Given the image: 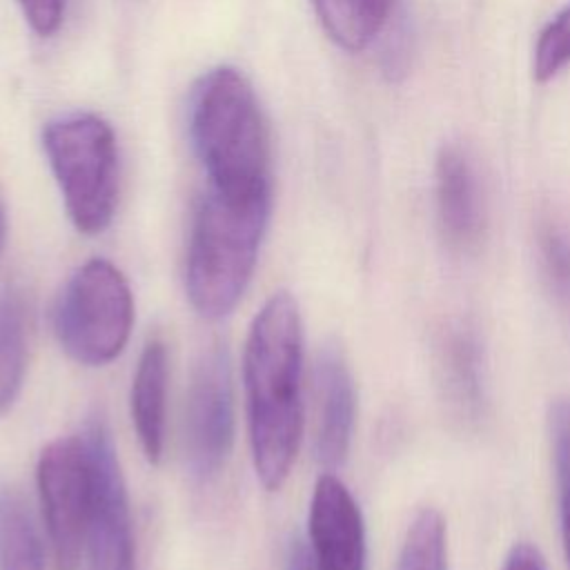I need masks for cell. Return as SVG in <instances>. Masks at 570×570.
<instances>
[{
  "label": "cell",
  "mask_w": 570,
  "mask_h": 570,
  "mask_svg": "<svg viewBox=\"0 0 570 570\" xmlns=\"http://www.w3.org/2000/svg\"><path fill=\"white\" fill-rule=\"evenodd\" d=\"M434 198L445 245L459 254L476 249L485 234L483 189L472 158L454 142L443 145L436 154Z\"/></svg>",
  "instance_id": "10"
},
{
  "label": "cell",
  "mask_w": 570,
  "mask_h": 570,
  "mask_svg": "<svg viewBox=\"0 0 570 570\" xmlns=\"http://www.w3.org/2000/svg\"><path fill=\"white\" fill-rule=\"evenodd\" d=\"M550 450L557 479L559 530L563 557L570 566V396H557L548 410Z\"/></svg>",
  "instance_id": "19"
},
{
  "label": "cell",
  "mask_w": 570,
  "mask_h": 570,
  "mask_svg": "<svg viewBox=\"0 0 570 570\" xmlns=\"http://www.w3.org/2000/svg\"><path fill=\"white\" fill-rule=\"evenodd\" d=\"M394 0H312L316 18L341 49H365L385 27Z\"/></svg>",
  "instance_id": "14"
},
{
  "label": "cell",
  "mask_w": 570,
  "mask_h": 570,
  "mask_svg": "<svg viewBox=\"0 0 570 570\" xmlns=\"http://www.w3.org/2000/svg\"><path fill=\"white\" fill-rule=\"evenodd\" d=\"M436 381L450 414L463 425L485 416V356L476 327L465 318L448 321L436 336Z\"/></svg>",
  "instance_id": "11"
},
{
  "label": "cell",
  "mask_w": 570,
  "mask_h": 570,
  "mask_svg": "<svg viewBox=\"0 0 570 570\" xmlns=\"http://www.w3.org/2000/svg\"><path fill=\"white\" fill-rule=\"evenodd\" d=\"M396 570H448V534L443 514L425 505L407 525Z\"/></svg>",
  "instance_id": "18"
},
{
  "label": "cell",
  "mask_w": 570,
  "mask_h": 570,
  "mask_svg": "<svg viewBox=\"0 0 570 570\" xmlns=\"http://www.w3.org/2000/svg\"><path fill=\"white\" fill-rule=\"evenodd\" d=\"M537 254L550 294L570 314V223L566 218L557 214L539 218Z\"/></svg>",
  "instance_id": "17"
},
{
  "label": "cell",
  "mask_w": 570,
  "mask_h": 570,
  "mask_svg": "<svg viewBox=\"0 0 570 570\" xmlns=\"http://www.w3.org/2000/svg\"><path fill=\"white\" fill-rule=\"evenodd\" d=\"M234 443V392L229 354L216 345L191 372L185 410V445L189 470L198 481L220 472Z\"/></svg>",
  "instance_id": "8"
},
{
  "label": "cell",
  "mask_w": 570,
  "mask_h": 570,
  "mask_svg": "<svg viewBox=\"0 0 570 570\" xmlns=\"http://www.w3.org/2000/svg\"><path fill=\"white\" fill-rule=\"evenodd\" d=\"M134 323V298L122 272L91 258L65 283L53 330L62 350L82 365H105L127 345Z\"/></svg>",
  "instance_id": "5"
},
{
  "label": "cell",
  "mask_w": 570,
  "mask_h": 570,
  "mask_svg": "<svg viewBox=\"0 0 570 570\" xmlns=\"http://www.w3.org/2000/svg\"><path fill=\"white\" fill-rule=\"evenodd\" d=\"M272 194L234 198L205 187L194 214L185 285L205 318H220L240 301L267 229Z\"/></svg>",
  "instance_id": "3"
},
{
  "label": "cell",
  "mask_w": 570,
  "mask_h": 570,
  "mask_svg": "<svg viewBox=\"0 0 570 570\" xmlns=\"http://www.w3.org/2000/svg\"><path fill=\"white\" fill-rule=\"evenodd\" d=\"M287 570H318L312 550L305 541L296 539L289 548V557H287Z\"/></svg>",
  "instance_id": "23"
},
{
  "label": "cell",
  "mask_w": 570,
  "mask_h": 570,
  "mask_svg": "<svg viewBox=\"0 0 570 570\" xmlns=\"http://www.w3.org/2000/svg\"><path fill=\"white\" fill-rule=\"evenodd\" d=\"M570 62V4L561 9L539 33L532 58V73L539 82L550 80Z\"/></svg>",
  "instance_id": "20"
},
{
  "label": "cell",
  "mask_w": 570,
  "mask_h": 570,
  "mask_svg": "<svg viewBox=\"0 0 570 570\" xmlns=\"http://www.w3.org/2000/svg\"><path fill=\"white\" fill-rule=\"evenodd\" d=\"M167 350L163 341H149L140 354L131 385V419L145 456L158 463L165 448Z\"/></svg>",
  "instance_id": "13"
},
{
  "label": "cell",
  "mask_w": 570,
  "mask_h": 570,
  "mask_svg": "<svg viewBox=\"0 0 570 570\" xmlns=\"http://www.w3.org/2000/svg\"><path fill=\"white\" fill-rule=\"evenodd\" d=\"M42 149L78 232L100 234L118 198V142L111 125L91 111L49 120Z\"/></svg>",
  "instance_id": "4"
},
{
  "label": "cell",
  "mask_w": 570,
  "mask_h": 570,
  "mask_svg": "<svg viewBox=\"0 0 570 570\" xmlns=\"http://www.w3.org/2000/svg\"><path fill=\"white\" fill-rule=\"evenodd\" d=\"M309 550L318 570H365V525L341 479L323 474L309 501Z\"/></svg>",
  "instance_id": "9"
},
{
  "label": "cell",
  "mask_w": 570,
  "mask_h": 570,
  "mask_svg": "<svg viewBox=\"0 0 570 570\" xmlns=\"http://www.w3.org/2000/svg\"><path fill=\"white\" fill-rule=\"evenodd\" d=\"M187 122L209 189L234 198L272 194L267 120L238 69L220 65L196 80Z\"/></svg>",
  "instance_id": "2"
},
{
  "label": "cell",
  "mask_w": 570,
  "mask_h": 570,
  "mask_svg": "<svg viewBox=\"0 0 570 570\" xmlns=\"http://www.w3.org/2000/svg\"><path fill=\"white\" fill-rule=\"evenodd\" d=\"M38 36H53L65 16V0H16Z\"/></svg>",
  "instance_id": "21"
},
{
  "label": "cell",
  "mask_w": 570,
  "mask_h": 570,
  "mask_svg": "<svg viewBox=\"0 0 570 570\" xmlns=\"http://www.w3.org/2000/svg\"><path fill=\"white\" fill-rule=\"evenodd\" d=\"M4 236H7V212H4V200L0 196V254L4 247Z\"/></svg>",
  "instance_id": "24"
},
{
  "label": "cell",
  "mask_w": 570,
  "mask_h": 570,
  "mask_svg": "<svg viewBox=\"0 0 570 570\" xmlns=\"http://www.w3.org/2000/svg\"><path fill=\"white\" fill-rule=\"evenodd\" d=\"M501 570H546V561L532 543L521 541L510 548Z\"/></svg>",
  "instance_id": "22"
},
{
  "label": "cell",
  "mask_w": 570,
  "mask_h": 570,
  "mask_svg": "<svg viewBox=\"0 0 570 570\" xmlns=\"http://www.w3.org/2000/svg\"><path fill=\"white\" fill-rule=\"evenodd\" d=\"M316 456L325 468H338L352 443L356 394L350 367L336 345H325L316 358Z\"/></svg>",
  "instance_id": "12"
},
{
  "label": "cell",
  "mask_w": 570,
  "mask_h": 570,
  "mask_svg": "<svg viewBox=\"0 0 570 570\" xmlns=\"http://www.w3.org/2000/svg\"><path fill=\"white\" fill-rule=\"evenodd\" d=\"M243 376L254 468L267 490H278L292 470L303 430V325L287 292L272 294L256 314Z\"/></svg>",
  "instance_id": "1"
},
{
  "label": "cell",
  "mask_w": 570,
  "mask_h": 570,
  "mask_svg": "<svg viewBox=\"0 0 570 570\" xmlns=\"http://www.w3.org/2000/svg\"><path fill=\"white\" fill-rule=\"evenodd\" d=\"M0 570H45L31 512L13 488H0Z\"/></svg>",
  "instance_id": "15"
},
{
  "label": "cell",
  "mask_w": 570,
  "mask_h": 570,
  "mask_svg": "<svg viewBox=\"0 0 570 570\" xmlns=\"http://www.w3.org/2000/svg\"><path fill=\"white\" fill-rule=\"evenodd\" d=\"M38 492L58 570H76L82 548L91 492L85 439L60 436L38 459Z\"/></svg>",
  "instance_id": "6"
},
{
  "label": "cell",
  "mask_w": 570,
  "mask_h": 570,
  "mask_svg": "<svg viewBox=\"0 0 570 570\" xmlns=\"http://www.w3.org/2000/svg\"><path fill=\"white\" fill-rule=\"evenodd\" d=\"M91 468L85 548L89 570H134V537L129 501L120 463L105 423L94 421L85 432Z\"/></svg>",
  "instance_id": "7"
},
{
  "label": "cell",
  "mask_w": 570,
  "mask_h": 570,
  "mask_svg": "<svg viewBox=\"0 0 570 570\" xmlns=\"http://www.w3.org/2000/svg\"><path fill=\"white\" fill-rule=\"evenodd\" d=\"M27 363L24 303L16 289L0 294V414L16 401Z\"/></svg>",
  "instance_id": "16"
}]
</instances>
